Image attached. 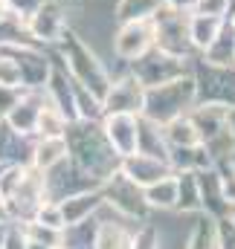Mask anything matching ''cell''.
Returning a JSON list of instances; mask_svg holds the SVG:
<instances>
[{
  "mask_svg": "<svg viewBox=\"0 0 235 249\" xmlns=\"http://www.w3.org/2000/svg\"><path fill=\"white\" fill-rule=\"evenodd\" d=\"M64 142H67V157L87 171L93 180L105 183L114 171H119V157L117 151L111 148L102 122H87V119H76L67 124L64 130Z\"/></svg>",
  "mask_w": 235,
  "mask_h": 249,
  "instance_id": "1",
  "label": "cell"
},
{
  "mask_svg": "<svg viewBox=\"0 0 235 249\" xmlns=\"http://www.w3.org/2000/svg\"><path fill=\"white\" fill-rule=\"evenodd\" d=\"M195 105V78L192 75H180L175 81L157 84V87H145L142 96V119L154 124H166L189 113V107Z\"/></svg>",
  "mask_w": 235,
  "mask_h": 249,
  "instance_id": "2",
  "label": "cell"
},
{
  "mask_svg": "<svg viewBox=\"0 0 235 249\" xmlns=\"http://www.w3.org/2000/svg\"><path fill=\"white\" fill-rule=\"evenodd\" d=\"M64 55L67 67L76 84H81L84 90H90L96 99H105L108 87H111V75L105 70V64L99 61V55L78 38V35H64Z\"/></svg>",
  "mask_w": 235,
  "mask_h": 249,
  "instance_id": "3",
  "label": "cell"
},
{
  "mask_svg": "<svg viewBox=\"0 0 235 249\" xmlns=\"http://www.w3.org/2000/svg\"><path fill=\"white\" fill-rule=\"evenodd\" d=\"M195 102L197 105H221L235 107V70L230 67H215V64H200L197 78H195Z\"/></svg>",
  "mask_w": 235,
  "mask_h": 249,
  "instance_id": "4",
  "label": "cell"
},
{
  "mask_svg": "<svg viewBox=\"0 0 235 249\" xmlns=\"http://www.w3.org/2000/svg\"><path fill=\"white\" fill-rule=\"evenodd\" d=\"M93 188H102V183L93 180L87 171H81L70 157L61 160L59 165H53L50 171H44V200L61 203V200H67L73 194L93 191Z\"/></svg>",
  "mask_w": 235,
  "mask_h": 249,
  "instance_id": "5",
  "label": "cell"
},
{
  "mask_svg": "<svg viewBox=\"0 0 235 249\" xmlns=\"http://www.w3.org/2000/svg\"><path fill=\"white\" fill-rule=\"evenodd\" d=\"M131 64V75L142 84V87H157L166 81H175L180 75H186V64L177 55H169L157 47H151L148 53H142L139 58H134Z\"/></svg>",
  "mask_w": 235,
  "mask_h": 249,
  "instance_id": "6",
  "label": "cell"
},
{
  "mask_svg": "<svg viewBox=\"0 0 235 249\" xmlns=\"http://www.w3.org/2000/svg\"><path fill=\"white\" fill-rule=\"evenodd\" d=\"M102 200L105 206H114V212H119L122 217H145L148 214V203L145 194L137 183H131L122 171H114L105 183H102Z\"/></svg>",
  "mask_w": 235,
  "mask_h": 249,
  "instance_id": "7",
  "label": "cell"
},
{
  "mask_svg": "<svg viewBox=\"0 0 235 249\" xmlns=\"http://www.w3.org/2000/svg\"><path fill=\"white\" fill-rule=\"evenodd\" d=\"M157 41V29H154V20H128L122 23V29L114 38V53H117L119 61H134L139 58L142 53H148Z\"/></svg>",
  "mask_w": 235,
  "mask_h": 249,
  "instance_id": "8",
  "label": "cell"
},
{
  "mask_svg": "<svg viewBox=\"0 0 235 249\" xmlns=\"http://www.w3.org/2000/svg\"><path fill=\"white\" fill-rule=\"evenodd\" d=\"M142 96H145V87L128 72L125 78L111 81L105 99H102V110L105 116L108 113H128V116H139L142 113Z\"/></svg>",
  "mask_w": 235,
  "mask_h": 249,
  "instance_id": "9",
  "label": "cell"
},
{
  "mask_svg": "<svg viewBox=\"0 0 235 249\" xmlns=\"http://www.w3.org/2000/svg\"><path fill=\"white\" fill-rule=\"evenodd\" d=\"M64 23H67V18H64V9L59 0H44L26 20V32L35 41H59L64 35Z\"/></svg>",
  "mask_w": 235,
  "mask_h": 249,
  "instance_id": "10",
  "label": "cell"
},
{
  "mask_svg": "<svg viewBox=\"0 0 235 249\" xmlns=\"http://www.w3.org/2000/svg\"><path fill=\"white\" fill-rule=\"evenodd\" d=\"M119 171L131 183H137L139 188L151 186V183H157V180H163V177L172 174L169 162L154 160V157H145V154H128V157H122L119 160Z\"/></svg>",
  "mask_w": 235,
  "mask_h": 249,
  "instance_id": "11",
  "label": "cell"
},
{
  "mask_svg": "<svg viewBox=\"0 0 235 249\" xmlns=\"http://www.w3.org/2000/svg\"><path fill=\"white\" fill-rule=\"evenodd\" d=\"M102 130L119 157L137 154V116L128 113H108L102 116Z\"/></svg>",
  "mask_w": 235,
  "mask_h": 249,
  "instance_id": "12",
  "label": "cell"
},
{
  "mask_svg": "<svg viewBox=\"0 0 235 249\" xmlns=\"http://www.w3.org/2000/svg\"><path fill=\"white\" fill-rule=\"evenodd\" d=\"M197 188H200V209L212 217V220H218V217H230V203L224 200V188H221V174L215 171V165L212 168H206V171H197Z\"/></svg>",
  "mask_w": 235,
  "mask_h": 249,
  "instance_id": "13",
  "label": "cell"
},
{
  "mask_svg": "<svg viewBox=\"0 0 235 249\" xmlns=\"http://www.w3.org/2000/svg\"><path fill=\"white\" fill-rule=\"evenodd\" d=\"M41 107H44V96H38V90H23L20 102L3 116V122L9 124L12 130H18V133H29V136H32Z\"/></svg>",
  "mask_w": 235,
  "mask_h": 249,
  "instance_id": "14",
  "label": "cell"
},
{
  "mask_svg": "<svg viewBox=\"0 0 235 249\" xmlns=\"http://www.w3.org/2000/svg\"><path fill=\"white\" fill-rule=\"evenodd\" d=\"M227 110L230 107H221V105H197L186 116L192 119L197 136H200V142H209V139L221 136L224 130H230L227 127Z\"/></svg>",
  "mask_w": 235,
  "mask_h": 249,
  "instance_id": "15",
  "label": "cell"
},
{
  "mask_svg": "<svg viewBox=\"0 0 235 249\" xmlns=\"http://www.w3.org/2000/svg\"><path fill=\"white\" fill-rule=\"evenodd\" d=\"M59 206H61V214H64V226L78 223V220H87V217H93V214L105 206V200H102V188L73 194V197L61 200Z\"/></svg>",
  "mask_w": 235,
  "mask_h": 249,
  "instance_id": "16",
  "label": "cell"
},
{
  "mask_svg": "<svg viewBox=\"0 0 235 249\" xmlns=\"http://www.w3.org/2000/svg\"><path fill=\"white\" fill-rule=\"evenodd\" d=\"M137 154L154 157V160H169V142L163 136V127L142 116H137Z\"/></svg>",
  "mask_w": 235,
  "mask_h": 249,
  "instance_id": "17",
  "label": "cell"
},
{
  "mask_svg": "<svg viewBox=\"0 0 235 249\" xmlns=\"http://www.w3.org/2000/svg\"><path fill=\"white\" fill-rule=\"evenodd\" d=\"M206 53V64H215V67H233L235 64V26L233 23H221V32L215 35V41L203 50Z\"/></svg>",
  "mask_w": 235,
  "mask_h": 249,
  "instance_id": "18",
  "label": "cell"
},
{
  "mask_svg": "<svg viewBox=\"0 0 235 249\" xmlns=\"http://www.w3.org/2000/svg\"><path fill=\"white\" fill-rule=\"evenodd\" d=\"M96 229H99V220L93 217L64 226L59 249H96Z\"/></svg>",
  "mask_w": 235,
  "mask_h": 249,
  "instance_id": "19",
  "label": "cell"
},
{
  "mask_svg": "<svg viewBox=\"0 0 235 249\" xmlns=\"http://www.w3.org/2000/svg\"><path fill=\"white\" fill-rule=\"evenodd\" d=\"M221 23H224L221 18L195 12V15L189 18V41H192V47H195V50H206V47L215 41V35L221 32Z\"/></svg>",
  "mask_w": 235,
  "mask_h": 249,
  "instance_id": "20",
  "label": "cell"
},
{
  "mask_svg": "<svg viewBox=\"0 0 235 249\" xmlns=\"http://www.w3.org/2000/svg\"><path fill=\"white\" fill-rule=\"evenodd\" d=\"M61 160H67V142L64 136L59 139H38L32 148V168L38 171H50L53 165H59Z\"/></svg>",
  "mask_w": 235,
  "mask_h": 249,
  "instance_id": "21",
  "label": "cell"
},
{
  "mask_svg": "<svg viewBox=\"0 0 235 249\" xmlns=\"http://www.w3.org/2000/svg\"><path fill=\"white\" fill-rule=\"evenodd\" d=\"M142 194H145L148 209H160V212L175 209L177 206V180H175V174H169V177H163V180L145 186Z\"/></svg>",
  "mask_w": 235,
  "mask_h": 249,
  "instance_id": "22",
  "label": "cell"
},
{
  "mask_svg": "<svg viewBox=\"0 0 235 249\" xmlns=\"http://www.w3.org/2000/svg\"><path fill=\"white\" fill-rule=\"evenodd\" d=\"M177 212H200V188L197 171H177Z\"/></svg>",
  "mask_w": 235,
  "mask_h": 249,
  "instance_id": "23",
  "label": "cell"
},
{
  "mask_svg": "<svg viewBox=\"0 0 235 249\" xmlns=\"http://www.w3.org/2000/svg\"><path fill=\"white\" fill-rule=\"evenodd\" d=\"M163 127V136H166V142H169V148L172 145H200V136H197V130H195V124L192 119L183 113V116H177L172 122L160 124Z\"/></svg>",
  "mask_w": 235,
  "mask_h": 249,
  "instance_id": "24",
  "label": "cell"
},
{
  "mask_svg": "<svg viewBox=\"0 0 235 249\" xmlns=\"http://www.w3.org/2000/svg\"><path fill=\"white\" fill-rule=\"evenodd\" d=\"M67 124L70 122L61 116L59 110L50 102H44V107L38 113V122H35V133H38V139H59V136H64Z\"/></svg>",
  "mask_w": 235,
  "mask_h": 249,
  "instance_id": "25",
  "label": "cell"
},
{
  "mask_svg": "<svg viewBox=\"0 0 235 249\" xmlns=\"http://www.w3.org/2000/svg\"><path fill=\"white\" fill-rule=\"evenodd\" d=\"M163 6V0H122L117 9V18L122 23L128 20H148L157 15V9Z\"/></svg>",
  "mask_w": 235,
  "mask_h": 249,
  "instance_id": "26",
  "label": "cell"
},
{
  "mask_svg": "<svg viewBox=\"0 0 235 249\" xmlns=\"http://www.w3.org/2000/svg\"><path fill=\"white\" fill-rule=\"evenodd\" d=\"M131 235L119 223H99L96 229V249H128Z\"/></svg>",
  "mask_w": 235,
  "mask_h": 249,
  "instance_id": "27",
  "label": "cell"
},
{
  "mask_svg": "<svg viewBox=\"0 0 235 249\" xmlns=\"http://www.w3.org/2000/svg\"><path fill=\"white\" fill-rule=\"evenodd\" d=\"M183 249H215V220L209 214H203L195 223V229L189 235V244Z\"/></svg>",
  "mask_w": 235,
  "mask_h": 249,
  "instance_id": "28",
  "label": "cell"
},
{
  "mask_svg": "<svg viewBox=\"0 0 235 249\" xmlns=\"http://www.w3.org/2000/svg\"><path fill=\"white\" fill-rule=\"evenodd\" d=\"M20 229H23V235H26L29 241H38V244H47V247L59 249L61 229H50V226H44V223H38V220H26Z\"/></svg>",
  "mask_w": 235,
  "mask_h": 249,
  "instance_id": "29",
  "label": "cell"
},
{
  "mask_svg": "<svg viewBox=\"0 0 235 249\" xmlns=\"http://www.w3.org/2000/svg\"><path fill=\"white\" fill-rule=\"evenodd\" d=\"M32 220H38V223H44V226H50V229H64L61 206H59V203H53V200H44V203L38 206V212H35V217H32Z\"/></svg>",
  "mask_w": 235,
  "mask_h": 249,
  "instance_id": "30",
  "label": "cell"
},
{
  "mask_svg": "<svg viewBox=\"0 0 235 249\" xmlns=\"http://www.w3.org/2000/svg\"><path fill=\"white\" fill-rule=\"evenodd\" d=\"M215 249H235V223L230 217L215 220Z\"/></svg>",
  "mask_w": 235,
  "mask_h": 249,
  "instance_id": "31",
  "label": "cell"
},
{
  "mask_svg": "<svg viewBox=\"0 0 235 249\" xmlns=\"http://www.w3.org/2000/svg\"><path fill=\"white\" fill-rule=\"evenodd\" d=\"M128 249H160V229L157 226H142L137 235H131Z\"/></svg>",
  "mask_w": 235,
  "mask_h": 249,
  "instance_id": "32",
  "label": "cell"
},
{
  "mask_svg": "<svg viewBox=\"0 0 235 249\" xmlns=\"http://www.w3.org/2000/svg\"><path fill=\"white\" fill-rule=\"evenodd\" d=\"M0 84L3 87H20V70L9 55L0 53Z\"/></svg>",
  "mask_w": 235,
  "mask_h": 249,
  "instance_id": "33",
  "label": "cell"
},
{
  "mask_svg": "<svg viewBox=\"0 0 235 249\" xmlns=\"http://www.w3.org/2000/svg\"><path fill=\"white\" fill-rule=\"evenodd\" d=\"M230 6H233V0H197V3H195V12H200V15H212V18L227 20Z\"/></svg>",
  "mask_w": 235,
  "mask_h": 249,
  "instance_id": "34",
  "label": "cell"
},
{
  "mask_svg": "<svg viewBox=\"0 0 235 249\" xmlns=\"http://www.w3.org/2000/svg\"><path fill=\"white\" fill-rule=\"evenodd\" d=\"M23 90H26V87H3V84H0V119L20 102Z\"/></svg>",
  "mask_w": 235,
  "mask_h": 249,
  "instance_id": "35",
  "label": "cell"
},
{
  "mask_svg": "<svg viewBox=\"0 0 235 249\" xmlns=\"http://www.w3.org/2000/svg\"><path fill=\"white\" fill-rule=\"evenodd\" d=\"M3 249H26V235L20 226H15L12 220L6 223V235H3Z\"/></svg>",
  "mask_w": 235,
  "mask_h": 249,
  "instance_id": "36",
  "label": "cell"
},
{
  "mask_svg": "<svg viewBox=\"0 0 235 249\" xmlns=\"http://www.w3.org/2000/svg\"><path fill=\"white\" fill-rule=\"evenodd\" d=\"M195 3H197V0H163V6L177 9V12H183V9H195Z\"/></svg>",
  "mask_w": 235,
  "mask_h": 249,
  "instance_id": "37",
  "label": "cell"
},
{
  "mask_svg": "<svg viewBox=\"0 0 235 249\" xmlns=\"http://www.w3.org/2000/svg\"><path fill=\"white\" fill-rule=\"evenodd\" d=\"M227 127H230V133H233V139H235V107L227 110Z\"/></svg>",
  "mask_w": 235,
  "mask_h": 249,
  "instance_id": "38",
  "label": "cell"
},
{
  "mask_svg": "<svg viewBox=\"0 0 235 249\" xmlns=\"http://www.w3.org/2000/svg\"><path fill=\"white\" fill-rule=\"evenodd\" d=\"M26 249H53V247H47V244H38V241H29V238H26Z\"/></svg>",
  "mask_w": 235,
  "mask_h": 249,
  "instance_id": "39",
  "label": "cell"
},
{
  "mask_svg": "<svg viewBox=\"0 0 235 249\" xmlns=\"http://www.w3.org/2000/svg\"><path fill=\"white\" fill-rule=\"evenodd\" d=\"M224 162H227V165H230V168L235 171V145L230 148V154H227V160H224Z\"/></svg>",
  "mask_w": 235,
  "mask_h": 249,
  "instance_id": "40",
  "label": "cell"
},
{
  "mask_svg": "<svg viewBox=\"0 0 235 249\" xmlns=\"http://www.w3.org/2000/svg\"><path fill=\"white\" fill-rule=\"evenodd\" d=\"M0 223H9V214H6V203H3V197H0Z\"/></svg>",
  "mask_w": 235,
  "mask_h": 249,
  "instance_id": "41",
  "label": "cell"
},
{
  "mask_svg": "<svg viewBox=\"0 0 235 249\" xmlns=\"http://www.w3.org/2000/svg\"><path fill=\"white\" fill-rule=\"evenodd\" d=\"M3 235H6V223H0V249H3Z\"/></svg>",
  "mask_w": 235,
  "mask_h": 249,
  "instance_id": "42",
  "label": "cell"
},
{
  "mask_svg": "<svg viewBox=\"0 0 235 249\" xmlns=\"http://www.w3.org/2000/svg\"><path fill=\"white\" fill-rule=\"evenodd\" d=\"M230 220H233V223H235V209H233V212H230Z\"/></svg>",
  "mask_w": 235,
  "mask_h": 249,
  "instance_id": "43",
  "label": "cell"
},
{
  "mask_svg": "<svg viewBox=\"0 0 235 249\" xmlns=\"http://www.w3.org/2000/svg\"><path fill=\"white\" fill-rule=\"evenodd\" d=\"M230 23H233V26H235V18H233V20H230Z\"/></svg>",
  "mask_w": 235,
  "mask_h": 249,
  "instance_id": "44",
  "label": "cell"
}]
</instances>
